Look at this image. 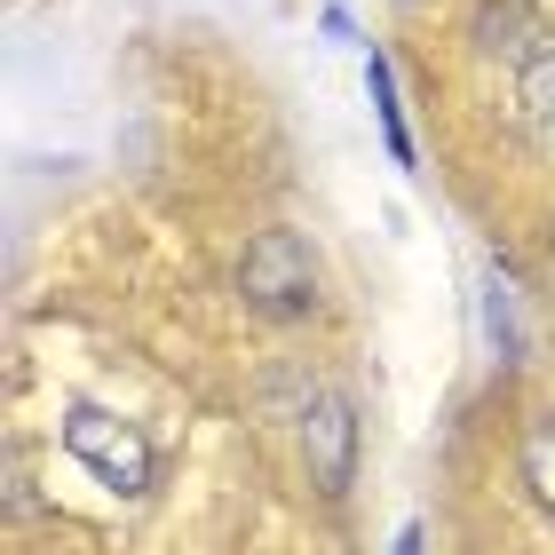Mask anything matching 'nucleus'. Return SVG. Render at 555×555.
<instances>
[{
  "mask_svg": "<svg viewBox=\"0 0 555 555\" xmlns=\"http://www.w3.org/2000/svg\"><path fill=\"white\" fill-rule=\"evenodd\" d=\"M524 476H532V492H540V508L555 516V413L532 428V444H524Z\"/></svg>",
  "mask_w": 555,
  "mask_h": 555,
  "instance_id": "7",
  "label": "nucleus"
},
{
  "mask_svg": "<svg viewBox=\"0 0 555 555\" xmlns=\"http://www.w3.org/2000/svg\"><path fill=\"white\" fill-rule=\"evenodd\" d=\"M485 318H492V341H500V358H516V294H508V278L492 270V294H485Z\"/></svg>",
  "mask_w": 555,
  "mask_h": 555,
  "instance_id": "8",
  "label": "nucleus"
},
{
  "mask_svg": "<svg viewBox=\"0 0 555 555\" xmlns=\"http://www.w3.org/2000/svg\"><path fill=\"white\" fill-rule=\"evenodd\" d=\"M540 24H532V0H476V56H500V64H532L540 56Z\"/></svg>",
  "mask_w": 555,
  "mask_h": 555,
  "instance_id": "4",
  "label": "nucleus"
},
{
  "mask_svg": "<svg viewBox=\"0 0 555 555\" xmlns=\"http://www.w3.org/2000/svg\"><path fill=\"white\" fill-rule=\"evenodd\" d=\"M516 112H524V135H532V151H540V159L555 167V48H540V56L524 64Z\"/></svg>",
  "mask_w": 555,
  "mask_h": 555,
  "instance_id": "5",
  "label": "nucleus"
},
{
  "mask_svg": "<svg viewBox=\"0 0 555 555\" xmlns=\"http://www.w3.org/2000/svg\"><path fill=\"white\" fill-rule=\"evenodd\" d=\"M294 437H301V468H310V485L325 500L349 492V476H358V405L334 389V382H301L294 397Z\"/></svg>",
  "mask_w": 555,
  "mask_h": 555,
  "instance_id": "2",
  "label": "nucleus"
},
{
  "mask_svg": "<svg viewBox=\"0 0 555 555\" xmlns=\"http://www.w3.org/2000/svg\"><path fill=\"white\" fill-rule=\"evenodd\" d=\"M365 95H373V119H382L389 159L413 175V135H405V104H397V72H389V56H365Z\"/></svg>",
  "mask_w": 555,
  "mask_h": 555,
  "instance_id": "6",
  "label": "nucleus"
},
{
  "mask_svg": "<svg viewBox=\"0 0 555 555\" xmlns=\"http://www.w3.org/2000/svg\"><path fill=\"white\" fill-rule=\"evenodd\" d=\"M238 294H246V310L270 318V325L310 318L318 310V255L294 231H255V246H246V262H238Z\"/></svg>",
  "mask_w": 555,
  "mask_h": 555,
  "instance_id": "1",
  "label": "nucleus"
},
{
  "mask_svg": "<svg viewBox=\"0 0 555 555\" xmlns=\"http://www.w3.org/2000/svg\"><path fill=\"white\" fill-rule=\"evenodd\" d=\"M64 452H72V461H80L104 492H119V500L151 492V444H143V428L119 421V413H104V405H72V413H64Z\"/></svg>",
  "mask_w": 555,
  "mask_h": 555,
  "instance_id": "3",
  "label": "nucleus"
},
{
  "mask_svg": "<svg viewBox=\"0 0 555 555\" xmlns=\"http://www.w3.org/2000/svg\"><path fill=\"white\" fill-rule=\"evenodd\" d=\"M397 555H421V524H405V532H397Z\"/></svg>",
  "mask_w": 555,
  "mask_h": 555,
  "instance_id": "9",
  "label": "nucleus"
}]
</instances>
